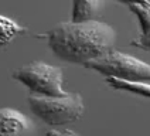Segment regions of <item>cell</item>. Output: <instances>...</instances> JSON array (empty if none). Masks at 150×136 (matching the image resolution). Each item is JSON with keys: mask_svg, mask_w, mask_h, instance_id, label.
<instances>
[{"mask_svg": "<svg viewBox=\"0 0 150 136\" xmlns=\"http://www.w3.org/2000/svg\"><path fill=\"white\" fill-rule=\"evenodd\" d=\"M27 28L16 23L14 20L0 14V50L4 48L8 42H11L17 35L24 34Z\"/></svg>", "mask_w": 150, "mask_h": 136, "instance_id": "cell-9", "label": "cell"}, {"mask_svg": "<svg viewBox=\"0 0 150 136\" xmlns=\"http://www.w3.org/2000/svg\"><path fill=\"white\" fill-rule=\"evenodd\" d=\"M50 50L62 61L85 65L91 59L100 58L115 50L116 30L99 20L64 21L47 31Z\"/></svg>", "mask_w": 150, "mask_h": 136, "instance_id": "cell-1", "label": "cell"}, {"mask_svg": "<svg viewBox=\"0 0 150 136\" xmlns=\"http://www.w3.org/2000/svg\"><path fill=\"white\" fill-rule=\"evenodd\" d=\"M11 76L27 86L33 95L42 96H64V72L59 67L47 64L44 61H31L16 69Z\"/></svg>", "mask_w": 150, "mask_h": 136, "instance_id": "cell-3", "label": "cell"}, {"mask_svg": "<svg viewBox=\"0 0 150 136\" xmlns=\"http://www.w3.org/2000/svg\"><path fill=\"white\" fill-rule=\"evenodd\" d=\"M31 122L21 112L11 108L0 109V136H25Z\"/></svg>", "mask_w": 150, "mask_h": 136, "instance_id": "cell-5", "label": "cell"}, {"mask_svg": "<svg viewBox=\"0 0 150 136\" xmlns=\"http://www.w3.org/2000/svg\"><path fill=\"white\" fill-rule=\"evenodd\" d=\"M45 136H76L72 132V130H68V129H50L47 133H45Z\"/></svg>", "mask_w": 150, "mask_h": 136, "instance_id": "cell-10", "label": "cell"}, {"mask_svg": "<svg viewBox=\"0 0 150 136\" xmlns=\"http://www.w3.org/2000/svg\"><path fill=\"white\" fill-rule=\"evenodd\" d=\"M27 101L34 115L51 127L76 122L85 112L82 96L76 92H68L64 96H42L31 93Z\"/></svg>", "mask_w": 150, "mask_h": 136, "instance_id": "cell-2", "label": "cell"}, {"mask_svg": "<svg viewBox=\"0 0 150 136\" xmlns=\"http://www.w3.org/2000/svg\"><path fill=\"white\" fill-rule=\"evenodd\" d=\"M105 76H115L127 81H150V64L125 54L116 48L106 55L88 61L85 65Z\"/></svg>", "mask_w": 150, "mask_h": 136, "instance_id": "cell-4", "label": "cell"}, {"mask_svg": "<svg viewBox=\"0 0 150 136\" xmlns=\"http://www.w3.org/2000/svg\"><path fill=\"white\" fill-rule=\"evenodd\" d=\"M117 1L125 3L127 6H130V4H149L150 3V0H117Z\"/></svg>", "mask_w": 150, "mask_h": 136, "instance_id": "cell-11", "label": "cell"}, {"mask_svg": "<svg viewBox=\"0 0 150 136\" xmlns=\"http://www.w3.org/2000/svg\"><path fill=\"white\" fill-rule=\"evenodd\" d=\"M129 8L137 17L140 30H142L140 35L132 41V45L144 51H150V3L149 4H130Z\"/></svg>", "mask_w": 150, "mask_h": 136, "instance_id": "cell-7", "label": "cell"}, {"mask_svg": "<svg viewBox=\"0 0 150 136\" xmlns=\"http://www.w3.org/2000/svg\"><path fill=\"white\" fill-rule=\"evenodd\" d=\"M105 7V0H72L71 21L81 23L96 20L102 14Z\"/></svg>", "mask_w": 150, "mask_h": 136, "instance_id": "cell-6", "label": "cell"}, {"mask_svg": "<svg viewBox=\"0 0 150 136\" xmlns=\"http://www.w3.org/2000/svg\"><path fill=\"white\" fill-rule=\"evenodd\" d=\"M106 82L116 91H126L136 95H142L144 98H150V84L146 81H127L115 76H106Z\"/></svg>", "mask_w": 150, "mask_h": 136, "instance_id": "cell-8", "label": "cell"}]
</instances>
